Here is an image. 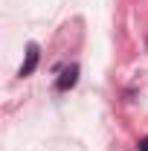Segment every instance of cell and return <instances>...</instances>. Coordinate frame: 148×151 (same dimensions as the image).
Returning <instances> with one entry per match:
<instances>
[{
  "instance_id": "1",
  "label": "cell",
  "mask_w": 148,
  "mask_h": 151,
  "mask_svg": "<svg viewBox=\"0 0 148 151\" xmlns=\"http://www.w3.org/2000/svg\"><path fill=\"white\" fill-rule=\"evenodd\" d=\"M78 64H70V67H64V73L58 76L55 81V90H61V93H67V90H73L75 84H78Z\"/></svg>"
},
{
  "instance_id": "2",
  "label": "cell",
  "mask_w": 148,
  "mask_h": 151,
  "mask_svg": "<svg viewBox=\"0 0 148 151\" xmlns=\"http://www.w3.org/2000/svg\"><path fill=\"white\" fill-rule=\"evenodd\" d=\"M38 61H41V50H38V44H29V47H26V58H23V64H20L18 76H20V78L32 76L35 67H38Z\"/></svg>"
},
{
  "instance_id": "3",
  "label": "cell",
  "mask_w": 148,
  "mask_h": 151,
  "mask_svg": "<svg viewBox=\"0 0 148 151\" xmlns=\"http://www.w3.org/2000/svg\"><path fill=\"white\" fill-rule=\"evenodd\" d=\"M137 151H148V137H142V139L137 142Z\"/></svg>"
}]
</instances>
